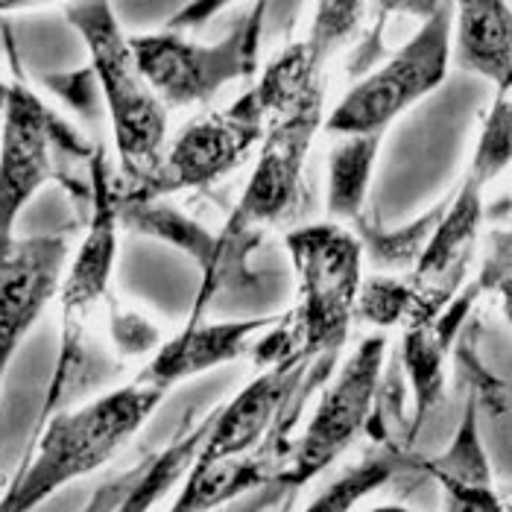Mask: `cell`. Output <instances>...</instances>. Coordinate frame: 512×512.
Masks as SVG:
<instances>
[{
  "instance_id": "obj_25",
  "label": "cell",
  "mask_w": 512,
  "mask_h": 512,
  "mask_svg": "<svg viewBox=\"0 0 512 512\" xmlns=\"http://www.w3.org/2000/svg\"><path fill=\"white\" fill-rule=\"evenodd\" d=\"M287 507H290V504H287ZM287 507H284V512H287Z\"/></svg>"
},
{
  "instance_id": "obj_18",
  "label": "cell",
  "mask_w": 512,
  "mask_h": 512,
  "mask_svg": "<svg viewBox=\"0 0 512 512\" xmlns=\"http://www.w3.org/2000/svg\"><path fill=\"white\" fill-rule=\"evenodd\" d=\"M384 135L337 138L328 156V223H352L366 214V199L375 176V161Z\"/></svg>"
},
{
  "instance_id": "obj_5",
  "label": "cell",
  "mask_w": 512,
  "mask_h": 512,
  "mask_svg": "<svg viewBox=\"0 0 512 512\" xmlns=\"http://www.w3.org/2000/svg\"><path fill=\"white\" fill-rule=\"evenodd\" d=\"M290 252L299 302L287 316L296 349L305 360L340 355L349 340L360 284H363V246L346 226L311 223L284 235Z\"/></svg>"
},
{
  "instance_id": "obj_10",
  "label": "cell",
  "mask_w": 512,
  "mask_h": 512,
  "mask_svg": "<svg viewBox=\"0 0 512 512\" xmlns=\"http://www.w3.org/2000/svg\"><path fill=\"white\" fill-rule=\"evenodd\" d=\"M264 129V120L252 112L243 97L223 112H205L164 147L156 173L144 185L120 188V194L161 202L182 191L211 188L252 156V150L264 141Z\"/></svg>"
},
{
  "instance_id": "obj_9",
  "label": "cell",
  "mask_w": 512,
  "mask_h": 512,
  "mask_svg": "<svg viewBox=\"0 0 512 512\" xmlns=\"http://www.w3.org/2000/svg\"><path fill=\"white\" fill-rule=\"evenodd\" d=\"M384 357L387 337L375 331L363 337L349 360L337 369L334 381L319 395L305 431L290 439L281 469L284 489L299 492L305 483L334 466L366 431L378 413Z\"/></svg>"
},
{
  "instance_id": "obj_20",
  "label": "cell",
  "mask_w": 512,
  "mask_h": 512,
  "mask_svg": "<svg viewBox=\"0 0 512 512\" xmlns=\"http://www.w3.org/2000/svg\"><path fill=\"white\" fill-rule=\"evenodd\" d=\"M404 469V451L401 445L381 442L375 451H369L360 463L349 466L343 474H337L305 512H352L375 489L387 486L395 472Z\"/></svg>"
},
{
  "instance_id": "obj_14",
  "label": "cell",
  "mask_w": 512,
  "mask_h": 512,
  "mask_svg": "<svg viewBox=\"0 0 512 512\" xmlns=\"http://www.w3.org/2000/svg\"><path fill=\"white\" fill-rule=\"evenodd\" d=\"M480 284H469L460 290V296L431 319V322H410L404 331V372L410 378V390H413V422L407 431L410 445L416 434L422 431V425L428 422L431 410L442 404L445 398V355L451 340L457 337V331L463 328L466 314L472 311L474 299L480 296Z\"/></svg>"
},
{
  "instance_id": "obj_16",
  "label": "cell",
  "mask_w": 512,
  "mask_h": 512,
  "mask_svg": "<svg viewBox=\"0 0 512 512\" xmlns=\"http://www.w3.org/2000/svg\"><path fill=\"white\" fill-rule=\"evenodd\" d=\"M419 469L442 486L445 512H507L480 439L474 398L466 404V413L448 451L439 457L419 460Z\"/></svg>"
},
{
  "instance_id": "obj_23",
  "label": "cell",
  "mask_w": 512,
  "mask_h": 512,
  "mask_svg": "<svg viewBox=\"0 0 512 512\" xmlns=\"http://www.w3.org/2000/svg\"><path fill=\"white\" fill-rule=\"evenodd\" d=\"M363 512H413V510H407V507H401V504H381V507H372V510H363Z\"/></svg>"
},
{
  "instance_id": "obj_13",
  "label": "cell",
  "mask_w": 512,
  "mask_h": 512,
  "mask_svg": "<svg viewBox=\"0 0 512 512\" xmlns=\"http://www.w3.org/2000/svg\"><path fill=\"white\" fill-rule=\"evenodd\" d=\"M284 314L255 316V319H240V322H197V325H182L179 334H173L167 343H158V349L150 357V363L135 375L147 387L158 393H170L179 384L214 372L220 366H229L240 357L252 355L255 337L278 325Z\"/></svg>"
},
{
  "instance_id": "obj_1",
  "label": "cell",
  "mask_w": 512,
  "mask_h": 512,
  "mask_svg": "<svg viewBox=\"0 0 512 512\" xmlns=\"http://www.w3.org/2000/svg\"><path fill=\"white\" fill-rule=\"evenodd\" d=\"M322 120L325 103H311L287 118L273 120L264 129L261 153L252 167V176L243 185L223 229L214 235L211 255L202 267L197 302L185 325L202 322L208 305L223 290L249 284L255 278V273L249 270V258L261 246V240L296 208L302 194L305 161L314 147L316 132L322 129Z\"/></svg>"
},
{
  "instance_id": "obj_21",
  "label": "cell",
  "mask_w": 512,
  "mask_h": 512,
  "mask_svg": "<svg viewBox=\"0 0 512 512\" xmlns=\"http://www.w3.org/2000/svg\"><path fill=\"white\" fill-rule=\"evenodd\" d=\"M410 316V287L407 281L390 276H375L360 284L355 305V319L375 325V328H393L401 319Z\"/></svg>"
},
{
  "instance_id": "obj_8",
  "label": "cell",
  "mask_w": 512,
  "mask_h": 512,
  "mask_svg": "<svg viewBox=\"0 0 512 512\" xmlns=\"http://www.w3.org/2000/svg\"><path fill=\"white\" fill-rule=\"evenodd\" d=\"M422 9L419 30L401 44L387 62L355 82L325 115L322 129L349 135H387V129L425 100L448 77L451 62V24L454 3H428Z\"/></svg>"
},
{
  "instance_id": "obj_6",
  "label": "cell",
  "mask_w": 512,
  "mask_h": 512,
  "mask_svg": "<svg viewBox=\"0 0 512 512\" xmlns=\"http://www.w3.org/2000/svg\"><path fill=\"white\" fill-rule=\"evenodd\" d=\"M267 6H249L220 41H194L173 30L129 36L135 68L164 109L211 103L223 88L258 74Z\"/></svg>"
},
{
  "instance_id": "obj_22",
  "label": "cell",
  "mask_w": 512,
  "mask_h": 512,
  "mask_svg": "<svg viewBox=\"0 0 512 512\" xmlns=\"http://www.w3.org/2000/svg\"><path fill=\"white\" fill-rule=\"evenodd\" d=\"M290 495H296V492L284 489L281 483H273V486L255 489V492H249V495L237 498V501H232L229 507H220V510H211V512H270V510H276L281 501H287Z\"/></svg>"
},
{
  "instance_id": "obj_3",
  "label": "cell",
  "mask_w": 512,
  "mask_h": 512,
  "mask_svg": "<svg viewBox=\"0 0 512 512\" xmlns=\"http://www.w3.org/2000/svg\"><path fill=\"white\" fill-rule=\"evenodd\" d=\"M118 237V179L109 170L103 144H97L94 156L88 161V226L79 240L77 252L68 258L62 287H59L62 343H59V360H56L50 387L41 401L36 431L53 413L65 410L71 398L85 393L97 378L91 325L100 305L112 299L109 287L118 267Z\"/></svg>"
},
{
  "instance_id": "obj_12",
  "label": "cell",
  "mask_w": 512,
  "mask_h": 512,
  "mask_svg": "<svg viewBox=\"0 0 512 512\" xmlns=\"http://www.w3.org/2000/svg\"><path fill=\"white\" fill-rule=\"evenodd\" d=\"M68 258L71 237L62 232L15 237L0 249V387L21 343L59 296Z\"/></svg>"
},
{
  "instance_id": "obj_4",
  "label": "cell",
  "mask_w": 512,
  "mask_h": 512,
  "mask_svg": "<svg viewBox=\"0 0 512 512\" xmlns=\"http://www.w3.org/2000/svg\"><path fill=\"white\" fill-rule=\"evenodd\" d=\"M65 18L85 41L88 71L106 100L123 173L118 182L123 188H138L156 173L164 156L167 109L135 68L129 36L109 3H71L65 6Z\"/></svg>"
},
{
  "instance_id": "obj_11",
  "label": "cell",
  "mask_w": 512,
  "mask_h": 512,
  "mask_svg": "<svg viewBox=\"0 0 512 512\" xmlns=\"http://www.w3.org/2000/svg\"><path fill=\"white\" fill-rule=\"evenodd\" d=\"M489 179L469 167L457 191L445 199V211L436 223L434 235L425 243L419 261L413 264L410 287V322H431L442 314L466 287L472 270L477 235L483 226V191Z\"/></svg>"
},
{
  "instance_id": "obj_7",
  "label": "cell",
  "mask_w": 512,
  "mask_h": 512,
  "mask_svg": "<svg viewBox=\"0 0 512 512\" xmlns=\"http://www.w3.org/2000/svg\"><path fill=\"white\" fill-rule=\"evenodd\" d=\"M94 144L56 115L24 79L9 82L0 112V249L15 240L24 208L44 185L68 182V167L91 161Z\"/></svg>"
},
{
  "instance_id": "obj_19",
  "label": "cell",
  "mask_w": 512,
  "mask_h": 512,
  "mask_svg": "<svg viewBox=\"0 0 512 512\" xmlns=\"http://www.w3.org/2000/svg\"><path fill=\"white\" fill-rule=\"evenodd\" d=\"M214 419V410H208L205 416H199L197 422L191 425V419L182 425V431L170 439V445H164L156 457L147 463V469L135 474L123 492L118 504L112 507V512H153L158 507V501L179 483V477L191 469L194 457L199 451V442L208 431Z\"/></svg>"
},
{
  "instance_id": "obj_2",
  "label": "cell",
  "mask_w": 512,
  "mask_h": 512,
  "mask_svg": "<svg viewBox=\"0 0 512 512\" xmlns=\"http://www.w3.org/2000/svg\"><path fill=\"white\" fill-rule=\"evenodd\" d=\"M161 401L164 393L132 378L112 393L53 413L27 445L21 469L0 498V512L39 510L68 483L103 469L150 422Z\"/></svg>"
},
{
  "instance_id": "obj_17",
  "label": "cell",
  "mask_w": 512,
  "mask_h": 512,
  "mask_svg": "<svg viewBox=\"0 0 512 512\" xmlns=\"http://www.w3.org/2000/svg\"><path fill=\"white\" fill-rule=\"evenodd\" d=\"M454 53L463 71L489 79L498 91H510L512 6L504 0H474L454 6Z\"/></svg>"
},
{
  "instance_id": "obj_15",
  "label": "cell",
  "mask_w": 512,
  "mask_h": 512,
  "mask_svg": "<svg viewBox=\"0 0 512 512\" xmlns=\"http://www.w3.org/2000/svg\"><path fill=\"white\" fill-rule=\"evenodd\" d=\"M287 448H290V434H278L270 442H264L258 451L235 457V460L191 463L188 480L182 483L179 495L173 498L167 512L220 510L255 489L281 483Z\"/></svg>"
},
{
  "instance_id": "obj_24",
  "label": "cell",
  "mask_w": 512,
  "mask_h": 512,
  "mask_svg": "<svg viewBox=\"0 0 512 512\" xmlns=\"http://www.w3.org/2000/svg\"><path fill=\"white\" fill-rule=\"evenodd\" d=\"M6 94H9V82L0 77V112H3V106H6Z\"/></svg>"
}]
</instances>
